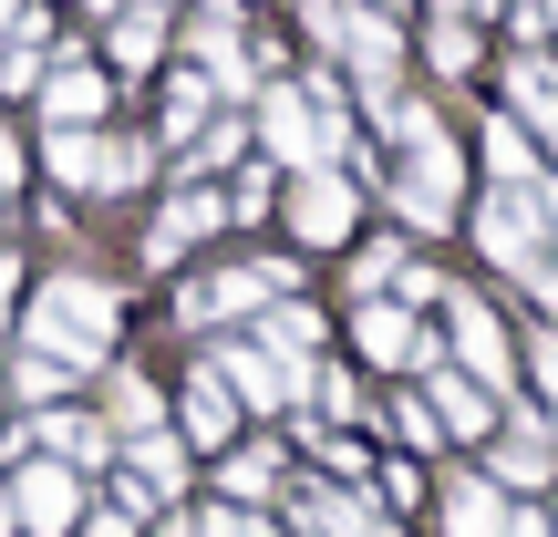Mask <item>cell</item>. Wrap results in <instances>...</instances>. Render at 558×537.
Here are the masks:
<instances>
[{
    "label": "cell",
    "instance_id": "c3c4849f",
    "mask_svg": "<svg viewBox=\"0 0 558 537\" xmlns=\"http://www.w3.org/2000/svg\"><path fill=\"white\" fill-rule=\"evenodd\" d=\"M207 11H228V0H207Z\"/></svg>",
    "mask_w": 558,
    "mask_h": 537
},
{
    "label": "cell",
    "instance_id": "4dcf8cb0",
    "mask_svg": "<svg viewBox=\"0 0 558 537\" xmlns=\"http://www.w3.org/2000/svg\"><path fill=\"white\" fill-rule=\"evenodd\" d=\"M0 382H11L21 403H52V393H62V382H73V373H62V362H41V352H21V362H11V373H0Z\"/></svg>",
    "mask_w": 558,
    "mask_h": 537
},
{
    "label": "cell",
    "instance_id": "60d3db41",
    "mask_svg": "<svg viewBox=\"0 0 558 537\" xmlns=\"http://www.w3.org/2000/svg\"><path fill=\"white\" fill-rule=\"evenodd\" d=\"M0 537H21V517H11V486H0Z\"/></svg>",
    "mask_w": 558,
    "mask_h": 537
},
{
    "label": "cell",
    "instance_id": "f1b7e54d",
    "mask_svg": "<svg viewBox=\"0 0 558 537\" xmlns=\"http://www.w3.org/2000/svg\"><path fill=\"white\" fill-rule=\"evenodd\" d=\"M239 145H248V124H239V114H218V124H207V135H197V145H186V156H177V166H186V176H218V166H228V156H239Z\"/></svg>",
    "mask_w": 558,
    "mask_h": 537
},
{
    "label": "cell",
    "instance_id": "836d02e7",
    "mask_svg": "<svg viewBox=\"0 0 558 537\" xmlns=\"http://www.w3.org/2000/svg\"><path fill=\"white\" fill-rule=\"evenodd\" d=\"M269 186H279V176H269V166H248V176H239V186H228V218H269Z\"/></svg>",
    "mask_w": 558,
    "mask_h": 537
},
{
    "label": "cell",
    "instance_id": "5b68a950",
    "mask_svg": "<svg viewBox=\"0 0 558 537\" xmlns=\"http://www.w3.org/2000/svg\"><path fill=\"white\" fill-rule=\"evenodd\" d=\"M445 341H456V373L465 382H486L497 403H518V352H507V320H497V300H476V290H445Z\"/></svg>",
    "mask_w": 558,
    "mask_h": 537
},
{
    "label": "cell",
    "instance_id": "d6a6232c",
    "mask_svg": "<svg viewBox=\"0 0 558 537\" xmlns=\"http://www.w3.org/2000/svg\"><path fill=\"white\" fill-rule=\"evenodd\" d=\"M0 94H41V52L32 41H0Z\"/></svg>",
    "mask_w": 558,
    "mask_h": 537
},
{
    "label": "cell",
    "instance_id": "e0dca14e",
    "mask_svg": "<svg viewBox=\"0 0 558 537\" xmlns=\"http://www.w3.org/2000/svg\"><path fill=\"white\" fill-rule=\"evenodd\" d=\"M507 124H518L527 145H548V166H558V73H548L538 52L507 62Z\"/></svg>",
    "mask_w": 558,
    "mask_h": 537
},
{
    "label": "cell",
    "instance_id": "9a60e30c",
    "mask_svg": "<svg viewBox=\"0 0 558 537\" xmlns=\"http://www.w3.org/2000/svg\"><path fill=\"white\" fill-rule=\"evenodd\" d=\"M207 373H218L239 403H259V414H279V403H300V393H311V382H290V373H279L259 341H218V352H207Z\"/></svg>",
    "mask_w": 558,
    "mask_h": 537
},
{
    "label": "cell",
    "instance_id": "ab89813d",
    "mask_svg": "<svg viewBox=\"0 0 558 537\" xmlns=\"http://www.w3.org/2000/svg\"><path fill=\"white\" fill-rule=\"evenodd\" d=\"M424 11H435V21H465V0H424Z\"/></svg>",
    "mask_w": 558,
    "mask_h": 537
},
{
    "label": "cell",
    "instance_id": "f35d334b",
    "mask_svg": "<svg viewBox=\"0 0 558 537\" xmlns=\"http://www.w3.org/2000/svg\"><path fill=\"white\" fill-rule=\"evenodd\" d=\"M11 176H21V145H11V135H0V186H11Z\"/></svg>",
    "mask_w": 558,
    "mask_h": 537
},
{
    "label": "cell",
    "instance_id": "4fadbf2b",
    "mask_svg": "<svg viewBox=\"0 0 558 537\" xmlns=\"http://www.w3.org/2000/svg\"><path fill=\"white\" fill-rule=\"evenodd\" d=\"M424 403H435L445 444H486V435H497V414H507V403L486 393V382H465L456 362H435V373H424Z\"/></svg>",
    "mask_w": 558,
    "mask_h": 537
},
{
    "label": "cell",
    "instance_id": "6da1fadb",
    "mask_svg": "<svg viewBox=\"0 0 558 537\" xmlns=\"http://www.w3.org/2000/svg\"><path fill=\"white\" fill-rule=\"evenodd\" d=\"M352 83L320 62V73H300V83H269V94H248L259 103V145H269V166H300V176H320V166H341L352 156Z\"/></svg>",
    "mask_w": 558,
    "mask_h": 537
},
{
    "label": "cell",
    "instance_id": "4316f807",
    "mask_svg": "<svg viewBox=\"0 0 558 537\" xmlns=\"http://www.w3.org/2000/svg\"><path fill=\"white\" fill-rule=\"evenodd\" d=\"M403 269H414V248H403V239H373V248L352 259V290H362V300H393Z\"/></svg>",
    "mask_w": 558,
    "mask_h": 537
},
{
    "label": "cell",
    "instance_id": "d4e9b609",
    "mask_svg": "<svg viewBox=\"0 0 558 537\" xmlns=\"http://www.w3.org/2000/svg\"><path fill=\"white\" fill-rule=\"evenodd\" d=\"M207 103H218V83H207V73H177V83H166V135L197 145L207 135Z\"/></svg>",
    "mask_w": 558,
    "mask_h": 537
},
{
    "label": "cell",
    "instance_id": "603a6c76",
    "mask_svg": "<svg viewBox=\"0 0 558 537\" xmlns=\"http://www.w3.org/2000/svg\"><path fill=\"white\" fill-rule=\"evenodd\" d=\"M104 52H114L124 73L166 62V11H156V0H124V11H114V32H104Z\"/></svg>",
    "mask_w": 558,
    "mask_h": 537
},
{
    "label": "cell",
    "instance_id": "f546056e",
    "mask_svg": "<svg viewBox=\"0 0 558 537\" xmlns=\"http://www.w3.org/2000/svg\"><path fill=\"white\" fill-rule=\"evenodd\" d=\"M279 486V444H239L228 455V497H269Z\"/></svg>",
    "mask_w": 558,
    "mask_h": 537
},
{
    "label": "cell",
    "instance_id": "ee69618b",
    "mask_svg": "<svg viewBox=\"0 0 558 537\" xmlns=\"http://www.w3.org/2000/svg\"><path fill=\"white\" fill-rule=\"evenodd\" d=\"M83 11H124V0H83Z\"/></svg>",
    "mask_w": 558,
    "mask_h": 537
},
{
    "label": "cell",
    "instance_id": "b9f144b4",
    "mask_svg": "<svg viewBox=\"0 0 558 537\" xmlns=\"http://www.w3.org/2000/svg\"><path fill=\"white\" fill-rule=\"evenodd\" d=\"M538 32H548V41H558V0H538Z\"/></svg>",
    "mask_w": 558,
    "mask_h": 537
},
{
    "label": "cell",
    "instance_id": "9c48e42d",
    "mask_svg": "<svg viewBox=\"0 0 558 537\" xmlns=\"http://www.w3.org/2000/svg\"><path fill=\"white\" fill-rule=\"evenodd\" d=\"M83 507H94V497H83V476H73V465H52V455H32L11 476V517L32 527V537H73Z\"/></svg>",
    "mask_w": 558,
    "mask_h": 537
},
{
    "label": "cell",
    "instance_id": "ac0fdd59",
    "mask_svg": "<svg viewBox=\"0 0 558 537\" xmlns=\"http://www.w3.org/2000/svg\"><path fill=\"white\" fill-rule=\"evenodd\" d=\"M259 352L290 382H311L320 373V310H311V300H269V310H259Z\"/></svg>",
    "mask_w": 558,
    "mask_h": 537
},
{
    "label": "cell",
    "instance_id": "30bf717a",
    "mask_svg": "<svg viewBox=\"0 0 558 537\" xmlns=\"http://www.w3.org/2000/svg\"><path fill=\"white\" fill-rule=\"evenodd\" d=\"M21 444H32V455H52V465H73V476H94V465L114 455V424H104V414H73V403H52V414H32V424L11 435V455H21Z\"/></svg>",
    "mask_w": 558,
    "mask_h": 537
},
{
    "label": "cell",
    "instance_id": "277c9868",
    "mask_svg": "<svg viewBox=\"0 0 558 537\" xmlns=\"http://www.w3.org/2000/svg\"><path fill=\"white\" fill-rule=\"evenodd\" d=\"M548 465H558V435H548V414L507 403V414H497V435H486V465H476V476L497 486V497H527V507H538V497H548Z\"/></svg>",
    "mask_w": 558,
    "mask_h": 537
},
{
    "label": "cell",
    "instance_id": "681fc988",
    "mask_svg": "<svg viewBox=\"0 0 558 537\" xmlns=\"http://www.w3.org/2000/svg\"><path fill=\"white\" fill-rule=\"evenodd\" d=\"M156 11H166V0H156Z\"/></svg>",
    "mask_w": 558,
    "mask_h": 537
},
{
    "label": "cell",
    "instance_id": "484cf974",
    "mask_svg": "<svg viewBox=\"0 0 558 537\" xmlns=\"http://www.w3.org/2000/svg\"><path fill=\"white\" fill-rule=\"evenodd\" d=\"M486 166H497V186H527V176H538V166H548V156H538V145H527V135H518V124H507V114H497V124H486Z\"/></svg>",
    "mask_w": 558,
    "mask_h": 537
},
{
    "label": "cell",
    "instance_id": "3957f363",
    "mask_svg": "<svg viewBox=\"0 0 558 537\" xmlns=\"http://www.w3.org/2000/svg\"><path fill=\"white\" fill-rule=\"evenodd\" d=\"M383 197H393V218L403 228H456L465 218V156H456V135H414L403 145V176H383Z\"/></svg>",
    "mask_w": 558,
    "mask_h": 537
},
{
    "label": "cell",
    "instance_id": "d590c367",
    "mask_svg": "<svg viewBox=\"0 0 558 537\" xmlns=\"http://www.w3.org/2000/svg\"><path fill=\"white\" fill-rule=\"evenodd\" d=\"M527 373H538V393H548V414H558V331L527 341Z\"/></svg>",
    "mask_w": 558,
    "mask_h": 537
},
{
    "label": "cell",
    "instance_id": "83f0119b",
    "mask_svg": "<svg viewBox=\"0 0 558 537\" xmlns=\"http://www.w3.org/2000/svg\"><path fill=\"white\" fill-rule=\"evenodd\" d=\"M383 424H393L403 455H435V444H445V424H435V403H424V393H393V414H383Z\"/></svg>",
    "mask_w": 558,
    "mask_h": 537
},
{
    "label": "cell",
    "instance_id": "8fae6325",
    "mask_svg": "<svg viewBox=\"0 0 558 537\" xmlns=\"http://www.w3.org/2000/svg\"><path fill=\"white\" fill-rule=\"evenodd\" d=\"M186 73L218 83V103H248V41H239V11H197V21H186Z\"/></svg>",
    "mask_w": 558,
    "mask_h": 537
},
{
    "label": "cell",
    "instance_id": "bcb514c9",
    "mask_svg": "<svg viewBox=\"0 0 558 537\" xmlns=\"http://www.w3.org/2000/svg\"><path fill=\"white\" fill-rule=\"evenodd\" d=\"M373 537H403V527H373Z\"/></svg>",
    "mask_w": 558,
    "mask_h": 537
},
{
    "label": "cell",
    "instance_id": "7dc6e473",
    "mask_svg": "<svg viewBox=\"0 0 558 537\" xmlns=\"http://www.w3.org/2000/svg\"><path fill=\"white\" fill-rule=\"evenodd\" d=\"M0 403H11V382H0Z\"/></svg>",
    "mask_w": 558,
    "mask_h": 537
},
{
    "label": "cell",
    "instance_id": "44dd1931",
    "mask_svg": "<svg viewBox=\"0 0 558 537\" xmlns=\"http://www.w3.org/2000/svg\"><path fill=\"white\" fill-rule=\"evenodd\" d=\"M104 424H114L124 444H135V435H177V424H166V393L145 373H114V382H104Z\"/></svg>",
    "mask_w": 558,
    "mask_h": 537
},
{
    "label": "cell",
    "instance_id": "8d00e7d4",
    "mask_svg": "<svg viewBox=\"0 0 558 537\" xmlns=\"http://www.w3.org/2000/svg\"><path fill=\"white\" fill-rule=\"evenodd\" d=\"M497 537H558V517H548V507H527V497H507V527Z\"/></svg>",
    "mask_w": 558,
    "mask_h": 537
},
{
    "label": "cell",
    "instance_id": "e575fe53",
    "mask_svg": "<svg viewBox=\"0 0 558 537\" xmlns=\"http://www.w3.org/2000/svg\"><path fill=\"white\" fill-rule=\"evenodd\" d=\"M145 517H135V507H83V527L73 537H135Z\"/></svg>",
    "mask_w": 558,
    "mask_h": 537
},
{
    "label": "cell",
    "instance_id": "ffe728a7",
    "mask_svg": "<svg viewBox=\"0 0 558 537\" xmlns=\"http://www.w3.org/2000/svg\"><path fill=\"white\" fill-rule=\"evenodd\" d=\"M177 435H186V444H228V435H239V393H228V382L207 373V362H197V373H186V403H177Z\"/></svg>",
    "mask_w": 558,
    "mask_h": 537
},
{
    "label": "cell",
    "instance_id": "7c38bea8",
    "mask_svg": "<svg viewBox=\"0 0 558 537\" xmlns=\"http://www.w3.org/2000/svg\"><path fill=\"white\" fill-rule=\"evenodd\" d=\"M352 207H362V186L341 176V166L300 176V186H290V228H300V248H331V239H352Z\"/></svg>",
    "mask_w": 558,
    "mask_h": 537
},
{
    "label": "cell",
    "instance_id": "7402d4cb",
    "mask_svg": "<svg viewBox=\"0 0 558 537\" xmlns=\"http://www.w3.org/2000/svg\"><path fill=\"white\" fill-rule=\"evenodd\" d=\"M435 517H445V537H497V527H507V497H497L486 476H456V486L435 497Z\"/></svg>",
    "mask_w": 558,
    "mask_h": 537
},
{
    "label": "cell",
    "instance_id": "f6af8a7d",
    "mask_svg": "<svg viewBox=\"0 0 558 537\" xmlns=\"http://www.w3.org/2000/svg\"><path fill=\"white\" fill-rule=\"evenodd\" d=\"M373 11H403V0H373Z\"/></svg>",
    "mask_w": 558,
    "mask_h": 537
},
{
    "label": "cell",
    "instance_id": "7a4b0ae2",
    "mask_svg": "<svg viewBox=\"0 0 558 537\" xmlns=\"http://www.w3.org/2000/svg\"><path fill=\"white\" fill-rule=\"evenodd\" d=\"M114 320H124V300L104 290L94 269H41V290H32V310H21V331H32L41 362L94 373V362L114 352Z\"/></svg>",
    "mask_w": 558,
    "mask_h": 537
},
{
    "label": "cell",
    "instance_id": "ba28073f",
    "mask_svg": "<svg viewBox=\"0 0 558 537\" xmlns=\"http://www.w3.org/2000/svg\"><path fill=\"white\" fill-rule=\"evenodd\" d=\"M352 352L373 362V373H435V331H424L403 300H362L352 310Z\"/></svg>",
    "mask_w": 558,
    "mask_h": 537
},
{
    "label": "cell",
    "instance_id": "1f68e13d",
    "mask_svg": "<svg viewBox=\"0 0 558 537\" xmlns=\"http://www.w3.org/2000/svg\"><path fill=\"white\" fill-rule=\"evenodd\" d=\"M300 444H311V455H320V465H331V476H341V486L362 497V455H352L341 435H320V424H300Z\"/></svg>",
    "mask_w": 558,
    "mask_h": 537
},
{
    "label": "cell",
    "instance_id": "7bdbcfd3",
    "mask_svg": "<svg viewBox=\"0 0 558 537\" xmlns=\"http://www.w3.org/2000/svg\"><path fill=\"white\" fill-rule=\"evenodd\" d=\"M239 537H279V527H269V517H248V527H239Z\"/></svg>",
    "mask_w": 558,
    "mask_h": 537
},
{
    "label": "cell",
    "instance_id": "5bb4252c",
    "mask_svg": "<svg viewBox=\"0 0 558 537\" xmlns=\"http://www.w3.org/2000/svg\"><path fill=\"white\" fill-rule=\"evenodd\" d=\"M218 228H228V197H218V186H186V197L166 207L156 228H145V269H177L186 248H197V239H218Z\"/></svg>",
    "mask_w": 558,
    "mask_h": 537
},
{
    "label": "cell",
    "instance_id": "74e56055",
    "mask_svg": "<svg viewBox=\"0 0 558 537\" xmlns=\"http://www.w3.org/2000/svg\"><path fill=\"white\" fill-rule=\"evenodd\" d=\"M373 497H393V507H414V497H424V476H414V465H383V476H373Z\"/></svg>",
    "mask_w": 558,
    "mask_h": 537
},
{
    "label": "cell",
    "instance_id": "d6986e66",
    "mask_svg": "<svg viewBox=\"0 0 558 537\" xmlns=\"http://www.w3.org/2000/svg\"><path fill=\"white\" fill-rule=\"evenodd\" d=\"M94 114H104V73L52 62V73H41V124H52V135H94Z\"/></svg>",
    "mask_w": 558,
    "mask_h": 537
},
{
    "label": "cell",
    "instance_id": "52a82bcc",
    "mask_svg": "<svg viewBox=\"0 0 558 537\" xmlns=\"http://www.w3.org/2000/svg\"><path fill=\"white\" fill-rule=\"evenodd\" d=\"M290 259H248V269H218V279H197V290L177 300L186 310V331H218V320H248V310H269V300H290Z\"/></svg>",
    "mask_w": 558,
    "mask_h": 537
},
{
    "label": "cell",
    "instance_id": "2e32d148",
    "mask_svg": "<svg viewBox=\"0 0 558 537\" xmlns=\"http://www.w3.org/2000/svg\"><path fill=\"white\" fill-rule=\"evenodd\" d=\"M476 248H486V259H497L507 279L548 269V259H538V228H527V197H518V186H497V197L476 207Z\"/></svg>",
    "mask_w": 558,
    "mask_h": 537
},
{
    "label": "cell",
    "instance_id": "8992f818",
    "mask_svg": "<svg viewBox=\"0 0 558 537\" xmlns=\"http://www.w3.org/2000/svg\"><path fill=\"white\" fill-rule=\"evenodd\" d=\"M41 156H52V186H83V197H124L156 176V145H104V135H41Z\"/></svg>",
    "mask_w": 558,
    "mask_h": 537
},
{
    "label": "cell",
    "instance_id": "cb8c5ba5",
    "mask_svg": "<svg viewBox=\"0 0 558 537\" xmlns=\"http://www.w3.org/2000/svg\"><path fill=\"white\" fill-rule=\"evenodd\" d=\"M424 62H435L445 83H465L486 62V41H476V21H435V32H424Z\"/></svg>",
    "mask_w": 558,
    "mask_h": 537
}]
</instances>
